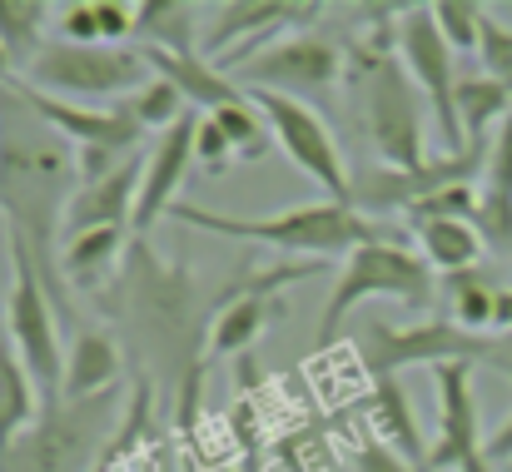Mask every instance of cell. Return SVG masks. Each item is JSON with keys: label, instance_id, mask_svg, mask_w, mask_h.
<instances>
[{"label": "cell", "instance_id": "1", "mask_svg": "<svg viewBox=\"0 0 512 472\" xmlns=\"http://www.w3.org/2000/svg\"><path fill=\"white\" fill-rule=\"evenodd\" d=\"M80 189L75 145L60 140L25 100L15 85H0V209L5 229L20 234L35 254V269L60 304V314H75L65 299V274H60V234H65V209Z\"/></svg>", "mask_w": 512, "mask_h": 472}, {"label": "cell", "instance_id": "2", "mask_svg": "<svg viewBox=\"0 0 512 472\" xmlns=\"http://www.w3.org/2000/svg\"><path fill=\"white\" fill-rule=\"evenodd\" d=\"M140 348L160 363L165 378H184V408L194 403V373L209 363V323L214 299L194 294L189 269L165 264L150 239H130L125 259V309Z\"/></svg>", "mask_w": 512, "mask_h": 472}, {"label": "cell", "instance_id": "3", "mask_svg": "<svg viewBox=\"0 0 512 472\" xmlns=\"http://www.w3.org/2000/svg\"><path fill=\"white\" fill-rule=\"evenodd\" d=\"M398 5H383V15H393ZM373 25V45L363 40L358 50V110H363V135L378 150L383 169H423V90L413 85V75L398 60V20ZM403 15V10H398Z\"/></svg>", "mask_w": 512, "mask_h": 472}, {"label": "cell", "instance_id": "4", "mask_svg": "<svg viewBox=\"0 0 512 472\" xmlns=\"http://www.w3.org/2000/svg\"><path fill=\"white\" fill-rule=\"evenodd\" d=\"M170 219L189 224V229H204V234H224V239H249V244H269V249H284V254H353L378 234V224L368 214H358L353 204H334V199H319V204H294V209H279V214H259V219H244V214H219V209H204V204H174Z\"/></svg>", "mask_w": 512, "mask_h": 472}, {"label": "cell", "instance_id": "5", "mask_svg": "<svg viewBox=\"0 0 512 472\" xmlns=\"http://www.w3.org/2000/svg\"><path fill=\"white\" fill-rule=\"evenodd\" d=\"M125 383L95 398H65L10 443L0 472H95L125 428Z\"/></svg>", "mask_w": 512, "mask_h": 472}, {"label": "cell", "instance_id": "6", "mask_svg": "<svg viewBox=\"0 0 512 472\" xmlns=\"http://www.w3.org/2000/svg\"><path fill=\"white\" fill-rule=\"evenodd\" d=\"M438 279H433V264L393 239H373L363 249H353L339 269V284L319 314V333H314V348H329L339 338L343 318L353 314L363 299H393V304H408V309H433L438 304Z\"/></svg>", "mask_w": 512, "mask_h": 472}, {"label": "cell", "instance_id": "7", "mask_svg": "<svg viewBox=\"0 0 512 472\" xmlns=\"http://www.w3.org/2000/svg\"><path fill=\"white\" fill-rule=\"evenodd\" d=\"M478 358L512 378V353H508V338H503V333H498V338L463 333V328L448 323V318H428V323H413V328L368 318V323L358 328V363L368 368L373 383H388V378H398V373L413 368V363L443 368V363H478Z\"/></svg>", "mask_w": 512, "mask_h": 472}, {"label": "cell", "instance_id": "8", "mask_svg": "<svg viewBox=\"0 0 512 472\" xmlns=\"http://www.w3.org/2000/svg\"><path fill=\"white\" fill-rule=\"evenodd\" d=\"M5 249H10V284H5V333L40 393L45 408L65 403V353H60V328L50 309V289L35 269V254L20 234L5 229Z\"/></svg>", "mask_w": 512, "mask_h": 472}, {"label": "cell", "instance_id": "9", "mask_svg": "<svg viewBox=\"0 0 512 472\" xmlns=\"http://www.w3.org/2000/svg\"><path fill=\"white\" fill-rule=\"evenodd\" d=\"M30 90L40 95H80V100H110V95H135L150 85V65L140 50H115V45H70L50 40L40 60L25 75Z\"/></svg>", "mask_w": 512, "mask_h": 472}, {"label": "cell", "instance_id": "10", "mask_svg": "<svg viewBox=\"0 0 512 472\" xmlns=\"http://www.w3.org/2000/svg\"><path fill=\"white\" fill-rule=\"evenodd\" d=\"M398 60L413 75V85L423 90V100L433 105V120L443 130V155L468 150L463 140V120H458V70H453V45L443 40L433 5H403L398 15Z\"/></svg>", "mask_w": 512, "mask_h": 472}, {"label": "cell", "instance_id": "11", "mask_svg": "<svg viewBox=\"0 0 512 472\" xmlns=\"http://www.w3.org/2000/svg\"><path fill=\"white\" fill-rule=\"evenodd\" d=\"M224 75H229L239 90L249 85V90H269V95H294V100H304V95H329V90L339 85L343 55L334 40L304 30V35H289V40L264 45L259 55L229 65Z\"/></svg>", "mask_w": 512, "mask_h": 472}, {"label": "cell", "instance_id": "12", "mask_svg": "<svg viewBox=\"0 0 512 472\" xmlns=\"http://www.w3.org/2000/svg\"><path fill=\"white\" fill-rule=\"evenodd\" d=\"M488 150H493V140H468V150L428 159L423 169H373V174L353 179L348 204H353L358 214H368V219H378V214H408L413 204H423V199L438 194V189L483 179Z\"/></svg>", "mask_w": 512, "mask_h": 472}, {"label": "cell", "instance_id": "13", "mask_svg": "<svg viewBox=\"0 0 512 472\" xmlns=\"http://www.w3.org/2000/svg\"><path fill=\"white\" fill-rule=\"evenodd\" d=\"M249 100H254V105H259V115L269 120L274 145L294 159V164L319 184V189H329V199H334V204H348L353 179H348V169H343V155H339V145H334V135H329V125H324L304 100H294V95L249 90Z\"/></svg>", "mask_w": 512, "mask_h": 472}, {"label": "cell", "instance_id": "14", "mask_svg": "<svg viewBox=\"0 0 512 472\" xmlns=\"http://www.w3.org/2000/svg\"><path fill=\"white\" fill-rule=\"evenodd\" d=\"M15 90H20V100L60 135V140H70L75 145V155H120V159H135L140 155V140H145V130L130 120V110H125V100H115V105H105V110H90V105H70V100H50V95H40V90H30L25 80H10Z\"/></svg>", "mask_w": 512, "mask_h": 472}, {"label": "cell", "instance_id": "15", "mask_svg": "<svg viewBox=\"0 0 512 472\" xmlns=\"http://www.w3.org/2000/svg\"><path fill=\"white\" fill-rule=\"evenodd\" d=\"M433 388H438V443L428 448L423 472H463L488 448L478 423V398H473V363L433 368Z\"/></svg>", "mask_w": 512, "mask_h": 472}, {"label": "cell", "instance_id": "16", "mask_svg": "<svg viewBox=\"0 0 512 472\" xmlns=\"http://www.w3.org/2000/svg\"><path fill=\"white\" fill-rule=\"evenodd\" d=\"M324 10H329V5H314V0H229V5L214 10V25H209L204 45H209L214 55H224V50H234L239 40H249V45L229 60V65H239V60L259 55L264 45H274V40H269L274 30L314 25ZM229 65H219V70H229Z\"/></svg>", "mask_w": 512, "mask_h": 472}, {"label": "cell", "instance_id": "17", "mask_svg": "<svg viewBox=\"0 0 512 472\" xmlns=\"http://www.w3.org/2000/svg\"><path fill=\"white\" fill-rule=\"evenodd\" d=\"M194 135H199V115L189 110L174 130L155 135L150 155H145V179H140V199H135V219H130V234L135 239H150V229L160 219H170V209L179 204V184L189 179V164H194Z\"/></svg>", "mask_w": 512, "mask_h": 472}, {"label": "cell", "instance_id": "18", "mask_svg": "<svg viewBox=\"0 0 512 472\" xmlns=\"http://www.w3.org/2000/svg\"><path fill=\"white\" fill-rule=\"evenodd\" d=\"M140 179H145V155H135L125 169H115L100 184H80L70 209H65V239L85 234V229H130L135 199H140Z\"/></svg>", "mask_w": 512, "mask_h": 472}, {"label": "cell", "instance_id": "19", "mask_svg": "<svg viewBox=\"0 0 512 472\" xmlns=\"http://www.w3.org/2000/svg\"><path fill=\"white\" fill-rule=\"evenodd\" d=\"M140 55H145L150 75L170 80L174 90H179V100H184L194 115H214V110H224V105L249 100V95H244L214 60H204V55H170V50H140Z\"/></svg>", "mask_w": 512, "mask_h": 472}, {"label": "cell", "instance_id": "20", "mask_svg": "<svg viewBox=\"0 0 512 472\" xmlns=\"http://www.w3.org/2000/svg\"><path fill=\"white\" fill-rule=\"evenodd\" d=\"M120 373H125V358H120V343L105 328H80L70 338V353H65V398L110 393V388H120Z\"/></svg>", "mask_w": 512, "mask_h": 472}, {"label": "cell", "instance_id": "21", "mask_svg": "<svg viewBox=\"0 0 512 472\" xmlns=\"http://www.w3.org/2000/svg\"><path fill=\"white\" fill-rule=\"evenodd\" d=\"M368 413H373V428H378L383 448H393L403 463H413V468L423 472V463H428V443H423V433H418L413 403H408V393H403V383H398V378L373 383Z\"/></svg>", "mask_w": 512, "mask_h": 472}, {"label": "cell", "instance_id": "22", "mask_svg": "<svg viewBox=\"0 0 512 472\" xmlns=\"http://www.w3.org/2000/svg\"><path fill=\"white\" fill-rule=\"evenodd\" d=\"M418 229V254L433 264V274H468V269H483V234L463 219H428V224H413Z\"/></svg>", "mask_w": 512, "mask_h": 472}, {"label": "cell", "instance_id": "23", "mask_svg": "<svg viewBox=\"0 0 512 472\" xmlns=\"http://www.w3.org/2000/svg\"><path fill=\"white\" fill-rule=\"evenodd\" d=\"M35 383H30V373H25V363H20V353H15V343H10V333L0 328V458L10 453V443L35 423Z\"/></svg>", "mask_w": 512, "mask_h": 472}, {"label": "cell", "instance_id": "24", "mask_svg": "<svg viewBox=\"0 0 512 472\" xmlns=\"http://www.w3.org/2000/svg\"><path fill=\"white\" fill-rule=\"evenodd\" d=\"M130 244V229H85V234H70L65 249H60V274L65 284L75 289H95L105 279V269L125 254Z\"/></svg>", "mask_w": 512, "mask_h": 472}, {"label": "cell", "instance_id": "25", "mask_svg": "<svg viewBox=\"0 0 512 472\" xmlns=\"http://www.w3.org/2000/svg\"><path fill=\"white\" fill-rule=\"evenodd\" d=\"M45 15H50V5H40V0H0V50H5L15 80H25L30 65L40 60V50L50 45Z\"/></svg>", "mask_w": 512, "mask_h": 472}, {"label": "cell", "instance_id": "26", "mask_svg": "<svg viewBox=\"0 0 512 472\" xmlns=\"http://www.w3.org/2000/svg\"><path fill=\"white\" fill-rule=\"evenodd\" d=\"M199 10L184 0H145L135 5V35L140 50H170V55H194V35H199Z\"/></svg>", "mask_w": 512, "mask_h": 472}, {"label": "cell", "instance_id": "27", "mask_svg": "<svg viewBox=\"0 0 512 472\" xmlns=\"http://www.w3.org/2000/svg\"><path fill=\"white\" fill-rule=\"evenodd\" d=\"M438 294L448 299V323H458L463 333H493V314H498V294L503 289L483 269L448 274Z\"/></svg>", "mask_w": 512, "mask_h": 472}, {"label": "cell", "instance_id": "28", "mask_svg": "<svg viewBox=\"0 0 512 472\" xmlns=\"http://www.w3.org/2000/svg\"><path fill=\"white\" fill-rule=\"evenodd\" d=\"M512 115V90H503L488 75H463L458 80V120H463V140H493Z\"/></svg>", "mask_w": 512, "mask_h": 472}, {"label": "cell", "instance_id": "29", "mask_svg": "<svg viewBox=\"0 0 512 472\" xmlns=\"http://www.w3.org/2000/svg\"><path fill=\"white\" fill-rule=\"evenodd\" d=\"M219 130H224V140L234 145V159H264L274 150V130H269V120L259 115V105L254 100H239V105H224V110H214L209 115Z\"/></svg>", "mask_w": 512, "mask_h": 472}, {"label": "cell", "instance_id": "30", "mask_svg": "<svg viewBox=\"0 0 512 472\" xmlns=\"http://www.w3.org/2000/svg\"><path fill=\"white\" fill-rule=\"evenodd\" d=\"M125 110H130V120L150 135H165V130H174L184 115H189V105L179 100V90H174L170 80H160V75H150V85H140L130 100H125Z\"/></svg>", "mask_w": 512, "mask_h": 472}, {"label": "cell", "instance_id": "31", "mask_svg": "<svg viewBox=\"0 0 512 472\" xmlns=\"http://www.w3.org/2000/svg\"><path fill=\"white\" fill-rule=\"evenodd\" d=\"M433 20H438L443 40L453 45V55H468V50L483 45V20H488L483 5H473V0H438Z\"/></svg>", "mask_w": 512, "mask_h": 472}, {"label": "cell", "instance_id": "32", "mask_svg": "<svg viewBox=\"0 0 512 472\" xmlns=\"http://www.w3.org/2000/svg\"><path fill=\"white\" fill-rule=\"evenodd\" d=\"M478 60H483V75L498 80L503 90H512V30L503 20H483V45H478Z\"/></svg>", "mask_w": 512, "mask_h": 472}, {"label": "cell", "instance_id": "33", "mask_svg": "<svg viewBox=\"0 0 512 472\" xmlns=\"http://www.w3.org/2000/svg\"><path fill=\"white\" fill-rule=\"evenodd\" d=\"M60 40H70V45H105V40H100L95 0H70V5H60Z\"/></svg>", "mask_w": 512, "mask_h": 472}, {"label": "cell", "instance_id": "34", "mask_svg": "<svg viewBox=\"0 0 512 472\" xmlns=\"http://www.w3.org/2000/svg\"><path fill=\"white\" fill-rule=\"evenodd\" d=\"M194 159L209 169V174H224L229 169V159H234V145L224 140V130L209 120V115H199V135H194Z\"/></svg>", "mask_w": 512, "mask_h": 472}, {"label": "cell", "instance_id": "35", "mask_svg": "<svg viewBox=\"0 0 512 472\" xmlns=\"http://www.w3.org/2000/svg\"><path fill=\"white\" fill-rule=\"evenodd\" d=\"M95 15H100V40L125 50V40L135 35V5L125 0H95Z\"/></svg>", "mask_w": 512, "mask_h": 472}, {"label": "cell", "instance_id": "36", "mask_svg": "<svg viewBox=\"0 0 512 472\" xmlns=\"http://www.w3.org/2000/svg\"><path fill=\"white\" fill-rule=\"evenodd\" d=\"M353 472H418L413 463H403L393 448H383V443H363L358 453H353Z\"/></svg>", "mask_w": 512, "mask_h": 472}, {"label": "cell", "instance_id": "37", "mask_svg": "<svg viewBox=\"0 0 512 472\" xmlns=\"http://www.w3.org/2000/svg\"><path fill=\"white\" fill-rule=\"evenodd\" d=\"M483 458L493 463V468H508L512 463V413L498 423V433L488 438V448H483Z\"/></svg>", "mask_w": 512, "mask_h": 472}, {"label": "cell", "instance_id": "38", "mask_svg": "<svg viewBox=\"0 0 512 472\" xmlns=\"http://www.w3.org/2000/svg\"><path fill=\"white\" fill-rule=\"evenodd\" d=\"M493 333H512V289L498 294V314H493Z\"/></svg>", "mask_w": 512, "mask_h": 472}, {"label": "cell", "instance_id": "39", "mask_svg": "<svg viewBox=\"0 0 512 472\" xmlns=\"http://www.w3.org/2000/svg\"><path fill=\"white\" fill-rule=\"evenodd\" d=\"M463 472H498V468H493L488 458H473V463H468V468H463Z\"/></svg>", "mask_w": 512, "mask_h": 472}, {"label": "cell", "instance_id": "40", "mask_svg": "<svg viewBox=\"0 0 512 472\" xmlns=\"http://www.w3.org/2000/svg\"><path fill=\"white\" fill-rule=\"evenodd\" d=\"M503 338H508V353H512V333H503Z\"/></svg>", "mask_w": 512, "mask_h": 472}, {"label": "cell", "instance_id": "41", "mask_svg": "<svg viewBox=\"0 0 512 472\" xmlns=\"http://www.w3.org/2000/svg\"><path fill=\"white\" fill-rule=\"evenodd\" d=\"M498 472H512V463H508V468H498Z\"/></svg>", "mask_w": 512, "mask_h": 472}]
</instances>
